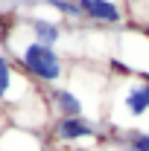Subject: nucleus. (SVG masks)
<instances>
[{
	"label": "nucleus",
	"instance_id": "f257e3e1",
	"mask_svg": "<svg viewBox=\"0 0 149 151\" xmlns=\"http://www.w3.org/2000/svg\"><path fill=\"white\" fill-rule=\"evenodd\" d=\"M15 58L23 64L26 73L35 76L38 81H44V84H53V87H56L58 81H61V76H64L61 55H58L53 47H47V44L35 41V35L15 50Z\"/></svg>",
	"mask_w": 149,
	"mask_h": 151
},
{
	"label": "nucleus",
	"instance_id": "9d476101",
	"mask_svg": "<svg viewBox=\"0 0 149 151\" xmlns=\"http://www.w3.org/2000/svg\"><path fill=\"white\" fill-rule=\"evenodd\" d=\"M53 9H58L61 15H67V18H82V9H79V3H67V0H47Z\"/></svg>",
	"mask_w": 149,
	"mask_h": 151
},
{
	"label": "nucleus",
	"instance_id": "1a4fd4ad",
	"mask_svg": "<svg viewBox=\"0 0 149 151\" xmlns=\"http://www.w3.org/2000/svg\"><path fill=\"white\" fill-rule=\"evenodd\" d=\"M126 151H149V131H129L123 137Z\"/></svg>",
	"mask_w": 149,
	"mask_h": 151
},
{
	"label": "nucleus",
	"instance_id": "423d86ee",
	"mask_svg": "<svg viewBox=\"0 0 149 151\" xmlns=\"http://www.w3.org/2000/svg\"><path fill=\"white\" fill-rule=\"evenodd\" d=\"M50 102L61 116H85V99L79 93H73L70 87H53Z\"/></svg>",
	"mask_w": 149,
	"mask_h": 151
},
{
	"label": "nucleus",
	"instance_id": "7ed1b4c3",
	"mask_svg": "<svg viewBox=\"0 0 149 151\" xmlns=\"http://www.w3.org/2000/svg\"><path fill=\"white\" fill-rule=\"evenodd\" d=\"M120 105H123V111L129 113L131 119L146 116L149 113V81H129Z\"/></svg>",
	"mask_w": 149,
	"mask_h": 151
},
{
	"label": "nucleus",
	"instance_id": "6e6552de",
	"mask_svg": "<svg viewBox=\"0 0 149 151\" xmlns=\"http://www.w3.org/2000/svg\"><path fill=\"white\" fill-rule=\"evenodd\" d=\"M15 67H12V61L6 55H0V99H9L12 93V87H15Z\"/></svg>",
	"mask_w": 149,
	"mask_h": 151
},
{
	"label": "nucleus",
	"instance_id": "f03ea898",
	"mask_svg": "<svg viewBox=\"0 0 149 151\" xmlns=\"http://www.w3.org/2000/svg\"><path fill=\"white\" fill-rule=\"evenodd\" d=\"M53 137L61 145H73L82 139H99V128L88 122L85 116H61L53 122Z\"/></svg>",
	"mask_w": 149,
	"mask_h": 151
},
{
	"label": "nucleus",
	"instance_id": "20e7f679",
	"mask_svg": "<svg viewBox=\"0 0 149 151\" xmlns=\"http://www.w3.org/2000/svg\"><path fill=\"white\" fill-rule=\"evenodd\" d=\"M0 151H44V142L29 128H9L0 134Z\"/></svg>",
	"mask_w": 149,
	"mask_h": 151
},
{
	"label": "nucleus",
	"instance_id": "0eeeda50",
	"mask_svg": "<svg viewBox=\"0 0 149 151\" xmlns=\"http://www.w3.org/2000/svg\"><path fill=\"white\" fill-rule=\"evenodd\" d=\"M32 35H35V41L53 47L58 38H61V29H58L56 23H50V20H32Z\"/></svg>",
	"mask_w": 149,
	"mask_h": 151
},
{
	"label": "nucleus",
	"instance_id": "39448f33",
	"mask_svg": "<svg viewBox=\"0 0 149 151\" xmlns=\"http://www.w3.org/2000/svg\"><path fill=\"white\" fill-rule=\"evenodd\" d=\"M79 9H82L85 18L96 20V23H120L123 20L120 6L111 0H79Z\"/></svg>",
	"mask_w": 149,
	"mask_h": 151
}]
</instances>
